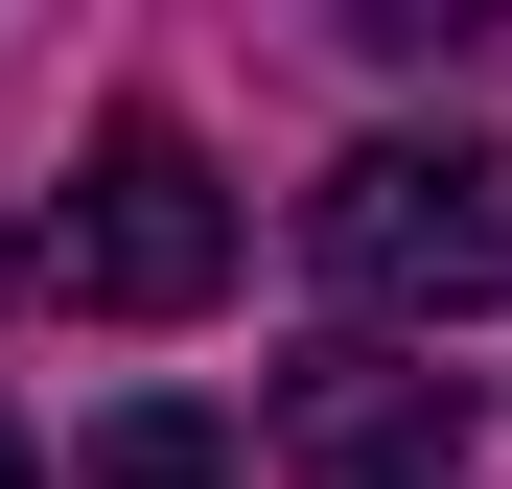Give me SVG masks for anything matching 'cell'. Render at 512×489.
Returning <instances> with one entry per match:
<instances>
[{"instance_id":"obj_1","label":"cell","mask_w":512,"mask_h":489,"mask_svg":"<svg viewBox=\"0 0 512 489\" xmlns=\"http://www.w3.org/2000/svg\"><path fill=\"white\" fill-rule=\"evenodd\" d=\"M303 257L350 280V326H466V303H512V140H350L303 187Z\"/></svg>"},{"instance_id":"obj_2","label":"cell","mask_w":512,"mask_h":489,"mask_svg":"<svg viewBox=\"0 0 512 489\" xmlns=\"http://www.w3.org/2000/svg\"><path fill=\"white\" fill-rule=\"evenodd\" d=\"M47 280L94 303V326H187V303H233V187H210V140L163 117V94L94 117V163H70V210H47Z\"/></svg>"},{"instance_id":"obj_3","label":"cell","mask_w":512,"mask_h":489,"mask_svg":"<svg viewBox=\"0 0 512 489\" xmlns=\"http://www.w3.org/2000/svg\"><path fill=\"white\" fill-rule=\"evenodd\" d=\"M280 489H466V373L396 326H326L280 373Z\"/></svg>"},{"instance_id":"obj_4","label":"cell","mask_w":512,"mask_h":489,"mask_svg":"<svg viewBox=\"0 0 512 489\" xmlns=\"http://www.w3.org/2000/svg\"><path fill=\"white\" fill-rule=\"evenodd\" d=\"M70 489H233V420L210 396H117V420L70 443Z\"/></svg>"},{"instance_id":"obj_5","label":"cell","mask_w":512,"mask_h":489,"mask_svg":"<svg viewBox=\"0 0 512 489\" xmlns=\"http://www.w3.org/2000/svg\"><path fill=\"white\" fill-rule=\"evenodd\" d=\"M0 489H24V420H0Z\"/></svg>"}]
</instances>
